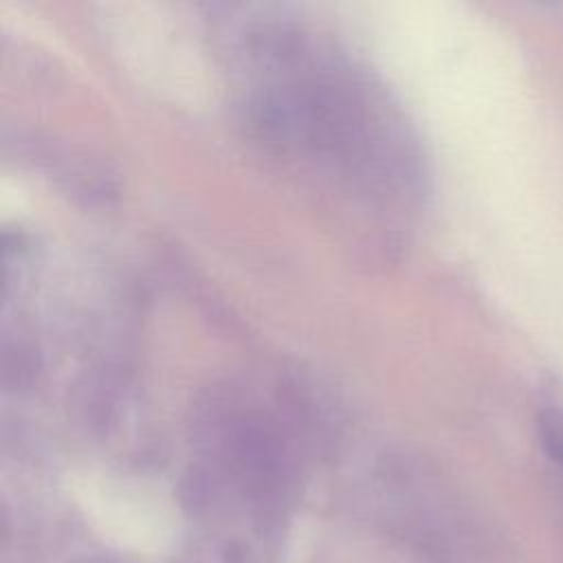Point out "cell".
I'll use <instances>...</instances> for the list:
<instances>
[{
	"instance_id": "6da1fadb",
	"label": "cell",
	"mask_w": 563,
	"mask_h": 563,
	"mask_svg": "<svg viewBox=\"0 0 563 563\" xmlns=\"http://www.w3.org/2000/svg\"><path fill=\"white\" fill-rule=\"evenodd\" d=\"M539 435L545 453L563 464V411L550 409L539 418Z\"/></svg>"
}]
</instances>
